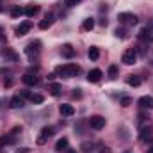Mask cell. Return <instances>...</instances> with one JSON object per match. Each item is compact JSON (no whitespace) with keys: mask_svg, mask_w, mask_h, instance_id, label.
<instances>
[{"mask_svg":"<svg viewBox=\"0 0 153 153\" xmlns=\"http://www.w3.org/2000/svg\"><path fill=\"white\" fill-rule=\"evenodd\" d=\"M78 71H80V68L76 64H62V66L55 68V73L61 75L62 78H73L78 75Z\"/></svg>","mask_w":153,"mask_h":153,"instance_id":"1","label":"cell"},{"mask_svg":"<svg viewBox=\"0 0 153 153\" xmlns=\"http://www.w3.org/2000/svg\"><path fill=\"white\" fill-rule=\"evenodd\" d=\"M41 43L39 41H32V43H29L27 46H25V53H27V57L30 59V61H34V59H38L39 52H41Z\"/></svg>","mask_w":153,"mask_h":153,"instance_id":"2","label":"cell"},{"mask_svg":"<svg viewBox=\"0 0 153 153\" xmlns=\"http://www.w3.org/2000/svg\"><path fill=\"white\" fill-rule=\"evenodd\" d=\"M135 61H137V50H135V48L125 50V53H123V57H121V62L126 64V66H132V64H135Z\"/></svg>","mask_w":153,"mask_h":153,"instance_id":"3","label":"cell"},{"mask_svg":"<svg viewBox=\"0 0 153 153\" xmlns=\"http://www.w3.org/2000/svg\"><path fill=\"white\" fill-rule=\"evenodd\" d=\"M52 135H53V128H52V126H45V128L39 132V137H38V141H36V144H38V146L46 144V141H48Z\"/></svg>","mask_w":153,"mask_h":153,"instance_id":"4","label":"cell"},{"mask_svg":"<svg viewBox=\"0 0 153 153\" xmlns=\"http://www.w3.org/2000/svg\"><path fill=\"white\" fill-rule=\"evenodd\" d=\"M117 20H119V23H123V25H135V23H137V16L132 14V13H119V14H117Z\"/></svg>","mask_w":153,"mask_h":153,"instance_id":"5","label":"cell"},{"mask_svg":"<svg viewBox=\"0 0 153 153\" xmlns=\"http://www.w3.org/2000/svg\"><path fill=\"white\" fill-rule=\"evenodd\" d=\"M152 134H153L152 123H150V121H148V123H143V126H141V134H139V139H141L143 143H146L148 139H152Z\"/></svg>","mask_w":153,"mask_h":153,"instance_id":"6","label":"cell"},{"mask_svg":"<svg viewBox=\"0 0 153 153\" xmlns=\"http://www.w3.org/2000/svg\"><path fill=\"white\" fill-rule=\"evenodd\" d=\"M105 117L103 116H91L89 117V126L93 128V130H102L103 126H105Z\"/></svg>","mask_w":153,"mask_h":153,"instance_id":"7","label":"cell"},{"mask_svg":"<svg viewBox=\"0 0 153 153\" xmlns=\"http://www.w3.org/2000/svg\"><path fill=\"white\" fill-rule=\"evenodd\" d=\"M22 96H23V98H29L32 103H43V100H45V98H43V94H36V93L32 94V93H29V91H23V93H22Z\"/></svg>","mask_w":153,"mask_h":153,"instance_id":"8","label":"cell"},{"mask_svg":"<svg viewBox=\"0 0 153 153\" xmlns=\"http://www.w3.org/2000/svg\"><path fill=\"white\" fill-rule=\"evenodd\" d=\"M30 27H32V23H30L29 20H25V22L20 23V27L16 29V36H18V38H20V36H25V34L30 30Z\"/></svg>","mask_w":153,"mask_h":153,"instance_id":"9","label":"cell"},{"mask_svg":"<svg viewBox=\"0 0 153 153\" xmlns=\"http://www.w3.org/2000/svg\"><path fill=\"white\" fill-rule=\"evenodd\" d=\"M139 107L141 109H150V111H153V98L152 96H143V98H139Z\"/></svg>","mask_w":153,"mask_h":153,"instance_id":"10","label":"cell"},{"mask_svg":"<svg viewBox=\"0 0 153 153\" xmlns=\"http://www.w3.org/2000/svg\"><path fill=\"white\" fill-rule=\"evenodd\" d=\"M102 76H103V73H102V70H91L89 71V75H87V80L89 82H93V84H96V82H100L102 80Z\"/></svg>","mask_w":153,"mask_h":153,"instance_id":"11","label":"cell"},{"mask_svg":"<svg viewBox=\"0 0 153 153\" xmlns=\"http://www.w3.org/2000/svg\"><path fill=\"white\" fill-rule=\"evenodd\" d=\"M52 23H53V14H52V13H46V14H45V18H43V20H41V23H39V29H41V30H45V29H48Z\"/></svg>","mask_w":153,"mask_h":153,"instance_id":"12","label":"cell"},{"mask_svg":"<svg viewBox=\"0 0 153 153\" xmlns=\"http://www.w3.org/2000/svg\"><path fill=\"white\" fill-rule=\"evenodd\" d=\"M23 84L25 85H38L39 84V76H36V75H32V73H27V75H23Z\"/></svg>","mask_w":153,"mask_h":153,"instance_id":"13","label":"cell"},{"mask_svg":"<svg viewBox=\"0 0 153 153\" xmlns=\"http://www.w3.org/2000/svg\"><path fill=\"white\" fill-rule=\"evenodd\" d=\"M61 53H62V57L71 59V57H75V48H73L71 45H64V46H62V50H61Z\"/></svg>","mask_w":153,"mask_h":153,"instance_id":"14","label":"cell"},{"mask_svg":"<svg viewBox=\"0 0 153 153\" xmlns=\"http://www.w3.org/2000/svg\"><path fill=\"white\" fill-rule=\"evenodd\" d=\"M25 103H23V98L22 96H13L11 98V102H9V107L11 109H22Z\"/></svg>","mask_w":153,"mask_h":153,"instance_id":"15","label":"cell"},{"mask_svg":"<svg viewBox=\"0 0 153 153\" xmlns=\"http://www.w3.org/2000/svg\"><path fill=\"white\" fill-rule=\"evenodd\" d=\"M59 112L62 116H73L75 114V107H73V105H68V103H62V105L59 107Z\"/></svg>","mask_w":153,"mask_h":153,"instance_id":"16","label":"cell"},{"mask_svg":"<svg viewBox=\"0 0 153 153\" xmlns=\"http://www.w3.org/2000/svg\"><path fill=\"white\" fill-rule=\"evenodd\" d=\"M38 13H39V5H38V4H30V5H27V7H25V14H27L29 18L36 16Z\"/></svg>","mask_w":153,"mask_h":153,"instance_id":"17","label":"cell"},{"mask_svg":"<svg viewBox=\"0 0 153 153\" xmlns=\"http://www.w3.org/2000/svg\"><path fill=\"white\" fill-rule=\"evenodd\" d=\"M48 91H50V94H52V96H59V94H61V91H62V87H61V84L52 82V84H48Z\"/></svg>","mask_w":153,"mask_h":153,"instance_id":"18","label":"cell"},{"mask_svg":"<svg viewBox=\"0 0 153 153\" xmlns=\"http://www.w3.org/2000/svg\"><path fill=\"white\" fill-rule=\"evenodd\" d=\"M55 150H57V152H66V150H68V139H66V137L59 139V141L55 143Z\"/></svg>","mask_w":153,"mask_h":153,"instance_id":"19","label":"cell"},{"mask_svg":"<svg viewBox=\"0 0 153 153\" xmlns=\"http://www.w3.org/2000/svg\"><path fill=\"white\" fill-rule=\"evenodd\" d=\"M126 82H128V85H134V87H137V85H141V76L137 75H128V78H126Z\"/></svg>","mask_w":153,"mask_h":153,"instance_id":"20","label":"cell"},{"mask_svg":"<svg viewBox=\"0 0 153 153\" xmlns=\"http://www.w3.org/2000/svg\"><path fill=\"white\" fill-rule=\"evenodd\" d=\"M87 55H89L91 61H96V59L100 57V48H98V46H91L89 52H87Z\"/></svg>","mask_w":153,"mask_h":153,"instance_id":"21","label":"cell"},{"mask_svg":"<svg viewBox=\"0 0 153 153\" xmlns=\"http://www.w3.org/2000/svg\"><path fill=\"white\" fill-rule=\"evenodd\" d=\"M82 29H84V30H93V29H94V20H93V18H85L84 23H82Z\"/></svg>","mask_w":153,"mask_h":153,"instance_id":"22","label":"cell"},{"mask_svg":"<svg viewBox=\"0 0 153 153\" xmlns=\"http://www.w3.org/2000/svg\"><path fill=\"white\" fill-rule=\"evenodd\" d=\"M4 57L11 59V61H18V53H14L11 48H4Z\"/></svg>","mask_w":153,"mask_h":153,"instance_id":"23","label":"cell"},{"mask_svg":"<svg viewBox=\"0 0 153 153\" xmlns=\"http://www.w3.org/2000/svg\"><path fill=\"white\" fill-rule=\"evenodd\" d=\"M23 13H25V9H22L20 5H14L13 11H11V16H13V18H18V16H22Z\"/></svg>","mask_w":153,"mask_h":153,"instance_id":"24","label":"cell"},{"mask_svg":"<svg viewBox=\"0 0 153 153\" xmlns=\"http://www.w3.org/2000/svg\"><path fill=\"white\" fill-rule=\"evenodd\" d=\"M139 38H141V39L152 38V30H150V27H144V29H141V32H139Z\"/></svg>","mask_w":153,"mask_h":153,"instance_id":"25","label":"cell"},{"mask_svg":"<svg viewBox=\"0 0 153 153\" xmlns=\"http://www.w3.org/2000/svg\"><path fill=\"white\" fill-rule=\"evenodd\" d=\"M114 34H116V38L125 39L126 38V29H125V27H117V29L114 30Z\"/></svg>","mask_w":153,"mask_h":153,"instance_id":"26","label":"cell"},{"mask_svg":"<svg viewBox=\"0 0 153 153\" xmlns=\"http://www.w3.org/2000/svg\"><path fill=\"white\" fill-rule=\"evenodd\" d=\"M9 143H13V135H4V137H0V148H4V146L9 144Z\"/></svg>","mask_w":153,"mask_h":153,"instance_id":"27","label":"cell"},{"mask_svg":"<svg viewBox=\"0 0 153 153\" xmlns=\"http://www.w3.org/2000/svg\"><path fill=\"white\" fill-rule=\"evenodd\" d=\"M109 76H111V78H116V76H117V66H114V64L109 66Z\"/></svg>","mask_w":153,"mask_h":153,"instance_id":"28","label":"cell"},{"mask_svg":"<svg viewBox=\"0 0 153 153\" xmlns=\"http://www.w3.org/2000/svg\"><path fill=\"white\" fill-rule=\"evenodd\" d=\"M130 103H132V100H130L128 96H123V98H121V105H123V107H128Z\"/></svg>","mask_w":153,"mask_h":153,"instance_id":"29","label":"cell"},{"mask_svg":"<svg viewBox=\"0 0 153 153\" xmlns=\"http://www.w3.org/2000/svg\"><path fill=\"white\" fill-rule=\"evenodd\" d=\"M91 150H93V144H89V143L82 144V152H91Z\"/></svg>","mask_w":153,"mask_h":153,"instance_id":"30","label":"cell"},{"mask_svg":"<svg viewBox=\"0 0 153 153\" xmlns=\"http://www.w3.org/2000/svg\"><path fill=\"white\" fill-rule=\"evenodd\" d=\"M78 2H80V0H64V4H66L68 7H73V5H76V4H78Z\"/></svg>","mask_w":153,"mask_h":153,"instance_id":"31","label":"cell"},{"mask_svg":"<svg viewBox=\"0 0 153 153\" xmlns=\"http://www.w3.org/2000/svg\"><path fill=\"white\" fill-rule=\"evenodd\" d=\"M73 98H82V93H80V89H75V93H73Z\"/></svg>","mask_w":153,"mask_h":153,"instance_id":"32","label":"cell"},{"mask_svg":"<svg viewBox=\"0 0 153 153\" xmlns=\"http://www.w3.org/2000/svg\"><path fill=\"white\" fill-rule=\"evenodd\" d=\"M16 153H30V150H29V148H20Z\"/></svg>","mask_w":153,"mask_h":153,"instance_id":"33","label":"cell"},{"mask_svg":"<svg viewBox=\"0 0 153 153\" xmlns=\"http://www.w3.org/2000/svg\"><path fill=\"white\" fill-rule=\"evenodd\" d=\"M4 85H5V87H9V85H13V80H11V78H9V80H5V82H4Z\"/></svg>","mask_w":153,"mask_h":153,"instance_id":"34","label":"cell"},{"mask_svg":"<svg viewBox=\"0 0 153 153\" xmlns=\"http://www.w3.org/2000/svg\"><path fill=\"white\" fill-rule=\"evenodd\" d=\"M100 153H111V150H109V148L105 146V148H102V150H100Z\"/></svg>","mask_w":153,"mask_h":153,"instance_id":"35","label":"cell"},{"mask_svg":"<svg viewBox=\"0 0 153 153\" xmlns=\"http://www.w3.org/2000/svg\"><path fill=\"white\" fill-rule=\"evenodd\" d=\"M64 153H76V152H75V150H70V148H68V150H66Z\"/></svg>","mask_w":153,"mask_h":153,"instance_id":"36","label":"cell"},{"mask_svg":"<svg viewBox=\"0 0 153 153\" xmlns=\"http://www.w3.org/2000/svg\"><path fill=\"white\" fill-rule=\"evenodd\" d=\"M146 153H153V146H152V148H148V152H146Z\"/></svg>","mask_w":153,"mask_h":153,"instance_id":"37","label":"cell"},{"mask_svg":"<svg viewBox=\"0 0 153 153\" xmlns=\"http://www.w3.org/2000/svg\"><path fill=\"white\" fill-rule=\"evenodd\" d=\"M150 39H152V41H153V34H152V38H150Z\"/></svg>","mask_w":153,"mask_h":153,"instance_id":"38","label":"cell"}]
</instances>
